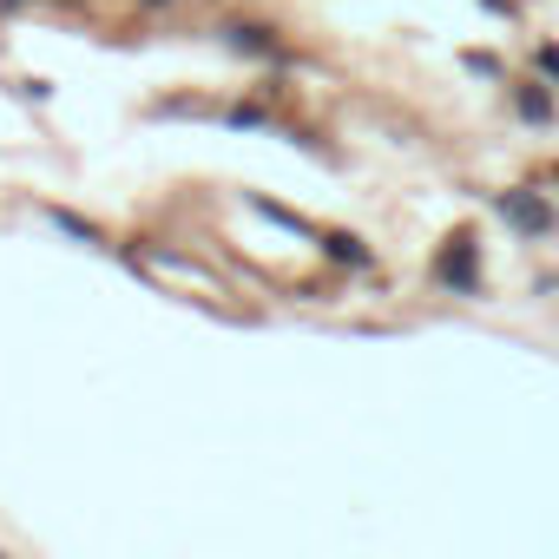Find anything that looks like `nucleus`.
<instances>
[{
	"mask_svg": "<svg viewBox=\"0 0 559 559\" xmlns=\"http://www.w3.org/2000/svg\"><path fill=\"white\" fill-rule=\"evenodd\" d=\"M441 276H448V284H461V290L474 284V250H467V237H454V250L441 257Z\"/></svg>",
	"mask_w": 559,
	"mask_h": 559,
	"instance_id": "obj_2",
	"label": "nucleus"
},
{
	"mask_svg": "<svg viewBox=\"0 0 559 559\" xmlns=\"http://www.w3.org/2000/svg\"><path fill=\"white\" fill-rule=\"evenodd\" d=\"M323 250H330L336 263H362V257H369V250H362L356 237H343V230H330V237H323Z\"/></svg>",
	"mask_w": 559,
	"mask_h": 559,
	"instance_id": "obj_3",
	"label": "nucleus"
},
{
	"mask_svg": "<svg viewBox=\"0 0 559 559\" xmlns=\"http://www.w3.org/2000/svg\"><path fill=\"white\" fill-rule=\"evenodd\" d=\"M500 211H507L520 230H546V224H552V211H546L539 198H500Z\"/></svg>",
	"mask_w": 559,
	"mask_h": 559,
	"instance_id": "obj_1",
	"label": "nucleus"
}]
</instances>
